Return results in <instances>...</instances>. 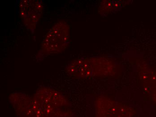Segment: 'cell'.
Wrapping results in <instances>:
<instances>
[{
  "instance_id": "1",
  "label": "cell",
  "mask_w": 156,
  "mask_h": 117,
  "mask_svg": "<svg viewBox=\"0 0 156 117\" xmlns=\"http://www.w3.org/2000/svg\"><path fill=\"white\" fill-rule=\"evenodd\" d=\"M70 34V27L67 23L61 21L56 23L44 37L37 54V59L42 60L63 51L68 46Z\"/></svg>"
},
{
  "instance_id": "2",
  "label": "cell",
  "mask_w": 156,
  "mask_h": 117,
  "mask_svg": "<svg viewBox=\"0 0 156 117\" xmlns=\"http://www.w3.org/2000/svg\"><path fill=\"white\" fill-rule=\"evenodd\" d=\"M20 14L26 27L33 32L43 11V4L39 0H23L19 5Z\"/></svg>"
}]
</instances>
